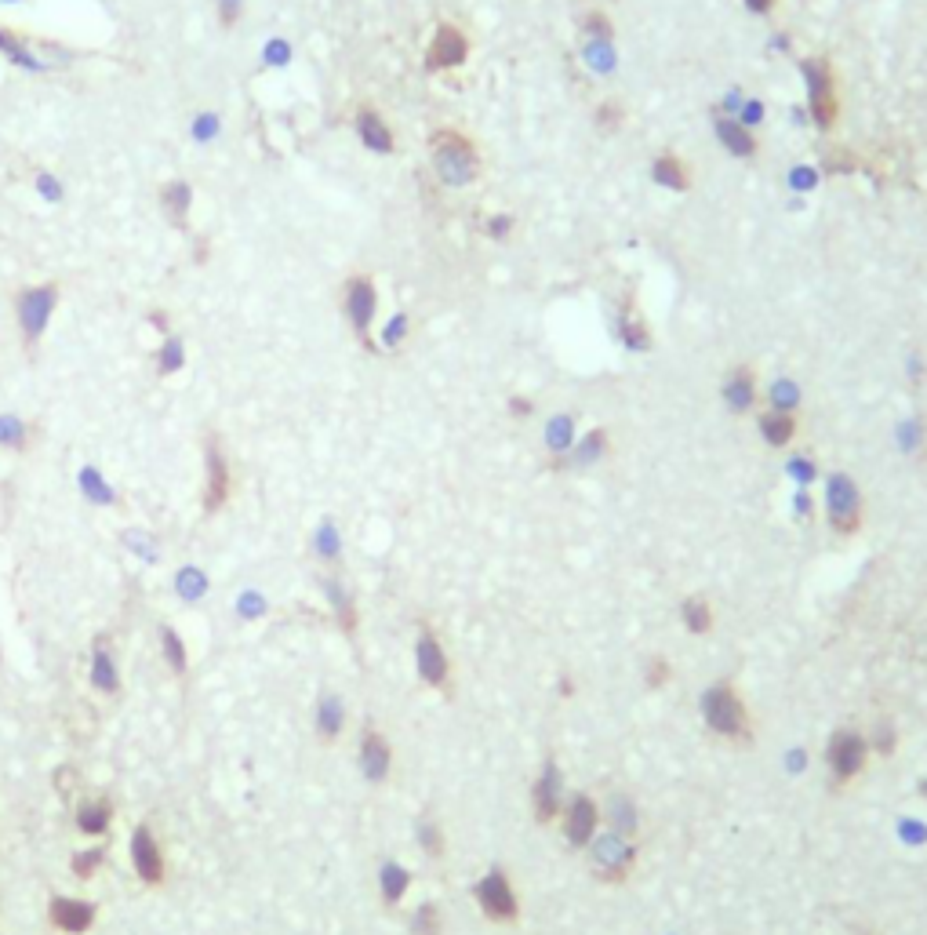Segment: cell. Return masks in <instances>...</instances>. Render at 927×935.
Here are the masks:
<instances>
[{
    "instance_id": "obj_31",
    "label": "cell",
    "mask_w": 927,
    "mask_h": 935,
    "mask_svg": "<svg viewBox=\"0 0 927 935\" xmlns=\"http://www.w3.org/2000/svg\"><path fill=\"white\" fill-rule=\"evenodd\" d=\"M324 590H328V601H331V608H335L339 626L346 634H357V604L346 594V586H342L339 579H324Z\"/></svg>"
},
{
    "instance_id": "obj_7",
    "label": "cell",
    "mask_w": 927,
    "mask_h": 935,
    "mask_svg": "<svg viewBox=\"0 0 927 935\" xmlns=\"http://www.w3.org/2000/svg\"><path fill=\"white\" fill-rule=\"evenodd\" d=\"M473 903L480 906V914L488 917L491 925H517L520 921V895L513 888V877L499 866H491L488 874L477 877Z\"/></svg>"
},
{
    "instance_id": "obj_11",
    "label": "cell",
    "mask_w": 927,
    "mask_h": 935,
    "mask_svg": "<svg viewBox=\"0 0 927 935\" xmlns=\"http://www.w3.org/2000/svg\"><path fill=\"white\" fill-rule=\"evenodd\" d=\"M557 823H560V834H564V841H568L571 848H589L593 837L600 834L604 815H600V805L593 801V794L579 790V794H571L568 801H564Z\"/></svg>"
},
{
    "instance_id": "obj_18",
    "label": "cell",
    "mask_w": 927,
    "mask_h": 935,
    "mask_svg": "<svg viewBox=\"0 0 927 935\" xmlns=\"http://www.w3.org/2000/svg\"><path fill=\"white\" fill-rule=\"evenodd\" d=\"M720 397H724V404H728L735 415L753 412V408H757V401H760L757 372H753L749 364H735V368L724 375V383H720Z\"/></svg>"
},
{
    "instance_id": "obj_21",
    "label": "cell",
    "mask_w": 927,
    "mask_h": 935,
    "mask_svg": "<svg viewBox=\"0 0 927 935\" xmlns=\"http://www.w3.org/2000/svg\"><path fill=\"white\" fill-rule=\"evenodd\" d=\"M757 430H760V441L768 444V448H789V444L797 441L800 419H797V412H778V408H768V412H760Z\"/></svg>"
},
{
    "instance_id": "obj_35",
    "label": "cell",
    "mask_w": 927,
    "mask_h": 935,
    "mask_svg": "<svg viewBox=\"0 0 927 935\" xmlns=\"http://www.w3.org/2000/svg\"><path fill=\"white\" fill-rule=\"evenodd\" d=\"M575 423H571V415H557L553 423H549V433H546V441H549V452L553 455H560L564 463H568V452L575 448Z\"/></svg>"
},
{
    "instance_id": "obj_39",
    "label": "cell",
    "mask_w": 927,
    "mask_h": 935,
    "mask_svg": "<svg viewBox=\"0 0 927 935\" xmlns=\"http://www.w3.org/2000/svg\"><path fill=\"white\" fill-rule=\"evenodd\" d=\"M186 364V346H182V339H164V346H160V353H157V372L160 375H175Z\"/></svg>"
},
{
    "instance_id": "obj_52",
    "label": "cell",
    "mask_w": 927,
    "mask_h": 935,
    "mask_svg": "<svg viewBox=\"0 0 927 935\" xmlns=\"http://www.w3.org/2000/svg\"><path fill=\"white\" fill-rule=\"evenodd\" d=\"M822 164H826V171H833V175H837V171H851V168H855V157H851L848 150H833V153H826V161H822Z\"/></svg>"
},
{
    "instance_id": "obj_23",
    "label": "cell",
    "mask_w": 927,
    "mask_h": 935,
    "mask_svg": "<svg viewBox=\"0 0 927 935\" xmlns=\"http://www.w3.org/2000/svg\"><path fill=\"white\" fill-rule=\"evenodd\" d=\"M717 135H720V142H724V150L742 157V161H749V157L760 153V139L753 135V128L735 121V117H717Z\"/></svg>"
},
{
    "instance_id": "obj_41",
    "label": "cell",
    "mask_w": 927,
    "mask_h": 935,
    "mask_svg": "<svg viewBox=\"0 0 927 935\" xmlns=\"http://www.w3.org/2000/svg\"><path fill=\"white\" fill-rule=\"evenodd\" d=\"M26 437H30V433H26V426H22L15 415H0V444H4V448L22 452V448H26Z\"/></svg>"
},
{
    "instance_id": "obj_53",
    "label": "cell",
    "mask_w": 927,
    "mask_h": 935,
    "mask_svg": "<svg viewBox=\"0 0 927 935\" xmlns=\"http://www.w3.org/2000/svg\"><path fill=\"white\" fill-rule=\"evenodd\" d=\"M182 586H186V597H197L200 590H204V586H208V583H204V575L186 572V575H182Z\"/></svg>"
},
{
    "instance_id": "obj_4",
    "label": "cell",
    "mask_w": 927,
    "mask_h": 935,
    "mask_svg": "<svg viewBox=\"0 0 927 935\" xmlns=\"http://www.w3.org/2000/svg\"><path fill=\"white\" fill-rule=\"evenodd\" d=\"M869 754H873V750H869L866 732H858V728H837V732L826 739L829 783L837 786V790H848L858 775L866 772Z\"/></svg>"
},
{
    "instance_id": "obj_5",
    "label": "cell",
    "mask_w": 927,
    "mask_h": 935,
    "mask_svg": "<svg viewBox=\"0 0 927 935\" xmlns=\"http://www.w3.org/2000/svg\"><path fill=\"white\" fill-rule=\"evenodd\" d=\"M59 299H62L59 281L33 284V288H22V292L15 295V321H19L26 350H37V342L48 332L51 313L59 310Z\"/></svg>"
},
{
    "instance_id": "obj_3",
    "label": "cell",
    "mask_w": 927,
    "mask_h": 935,
    "mask_svg": "<svg viewBox=\"0 0 927 935\" xmlns=\"http://www.w3.org/2000/svg\"><path fill=\"white\" fill-rule=\"evenodd\" d=\"M826 521L840 539H851V535L862 532V524H866V495H862V488H858L851 473L837 470L826 477Z\"/></svg>"
},
{
    "instance_id": "obj_49",
    "label": "cell",
    "mask_w": 927,
    "mask_h": 935,
    "mask_svg": "<svg viewBox=\"0 0 927 935\" xmlns=\"http://www.w3.org/2000/svg\"><path fill=\"white\" fill-rule=\"evenodd\" d=\"M404 335H408V313H397V317H393V321L386 324V332H382V342H386V346H397V342L404 339Z\"/></svg>"
},
{
    "instance_id": "obj_10",
    "label": "cell",
    "mask_w": 927,
    "mask_h": 935,
    "mask_svg": "<svg viewBox=\"0 0 927 935\" xmlns=\"http://www.w3.org/2000/svg\"><path fill=\"white\" fill-rule=\"evenodd\" d=\"M415 670H419V681L433 692H451V677H455V666L448 659V648L437 637L433 626L422 623L419 637H415Z\"/></svg>"
},
{
    "instance_id": "obj_28",
    "label": "cell",
    "mask_w": 927,
    "mask_h": 935,
    "mask_svg": "<svg viewBox=\"0 0 927 935\" xmlns=\"http://www.w3.org/2000/svg\"><path fill=\"white\" fill-rule=\"evenodd\" d=\"M346 728V706H342L339 695H324L317 703V735L320 743H335Z\"/></svg>"
},
{
    "instance_id": "obj_43",
    "label": "cell",
    "mask_w": 927,
    "mask_h": 935,
    "mask_svg": "<svg viewBox=\"0 0 927 935\" xmlns=\"http://www.w3.org/2000/svg\"><path fill=\"white\" fill-rule=\"evenodd\" d=\"M768 397H771V408H778V412H797V404H800V390L793 383H775L768 390Z\"/></svg>"
},
{
    "instance_id": "obj_46",
    "label": "cell",
    "mask_w": 927,
    "mask_h": 935,
    "mask_svg": "<svg viewBox=\"0 0 927 935\" xmlns=\"http://www.w3.org/2000/svg\"><path fill=\"white\" fill-rule=\"evenodd\" d=\"M102 859H106V852L102 848H91V852H77L73 855V874L77 877H91L95 870L102 866Z\"/></svg>"
},
{
    "instance_id": "obj_1",
    "label": "cell",
    "mask_w": 927,
    "mask_h": 935,
    "mask_svg": "<svg viewBox=\"0 0 927 935\" xmlns=\"http://www.w3.org/2000/svg\"><path fill=\"white\" fill-rule=\"evenodd\" d=\"M698 710H702V724L713 735L728 739V743H753V717H749L746 695L731 681L709 684L698 699Z\"/></svg>"
},
{
    "instance_id": "obj_8",
    "label": "cell",
    "mask_w": 927,
    "mask_h": 935,
    "mask_svg": "<svg viewBox=\"0 0 927 935\" xmlns=\"http://www.w3.org/2000/svg\"><path fill=\"white\" fill-rule=\"evenodd\" d=\"M586 852H589V870H593V877L604 881V885H622V881L633 874V866H637V845H633L629 837L615 834V830L593 837V845H589Z\"/></svg>"
},
{
    "instance_id": "obj_2",
    "label": "cell",
    "mask_w": 927,
    "mask_h": 935,
    "mask_svg": "<svg viewBox=\"0 0 927 935\" xmlns=\"http://www.w3.org/2000/svg\"><path fill=\"white\" fill-rule=\"evenodd\" d=\"M429 161L444 186H469L480 179V168H484L477 142L459 128H437L429 135Z\"/></svg>"
},
{
    "instance_id": "obj_45",
    "label": "cell",
    "mask_w": 927,
    "mask_h": 935,
    "mask_svg": "<svg viewBox=\"0 0 927 935\" xmlns=\"http://www.w3.org/2000/svg\"><path fill=\"white\" fill-rule=\"evenodd\" d=\"M80 484H84V495H88V499H95V503H113V492L106 488V481H102L95 470L80 473Z\"/></svg>"
},
{
    "instance_id": "obj_24",
    "label": "cell",
    "mask_w": 927,
    "mask_h": 935,
    "mask_svg": "<svg viewBox=\"0 0 927 935\" xmlns=\"http://www.w3.org/2000/svg\"><path fill=\"white\" fill-rule=\"evenodd\" d=\"M680 623H684L688 634L706 637V634H713V626H717V608H713V601H709L706 594H691L680 604Z\"/></svg>"
},
{
    "instance_id": "obj_38",
    "label": "cell",
    "mask_w": 927,
    "mask_h": 935,
    "mask_svg": "<svg viewBox=\"0 0 927 935\" xmlns=\"http://www.w3.org/2000/svg\"><path fill=\"white\" fill-rule=\"evenodd\" d=\"M411 935H444V917L437 903H422L411 914Z\"/></svg>"
},
{
    "instance_id": "obj_47",
    "label": "cell",
    "mask_w": 927,
    "mask_h": 935,
    "mask_svg": "<svg viewBox=\"0 0 927 935\" xmlns=\"http://www.w3.org/2000/svg\"><path fill=\"white\" fill-rule=\"evenodd\" d=\"M215 8H219V26L222 30H233L240 22V8H244V0H215Z\"/></svg>"
},
{
    "instance_id": "obj_51",
    "label": "cell",
    "mask_w": 927,
    "mask_h": 935,
    "mask_svg": "<svg viewBox=\"0 0 927 935\" xmlns=\"http://www.w3.org/2000/svg\"><path fill=\"white\" fill-rule=\"evenodd\" d=\"M262 62H266V66H284V62H291V48L284 41H270V44H266V55H262Z\"/></svg>"
},
{
    "instance_id": "obj_32",
    "label": "cell",
    "mask_w": 927,
    "mask_h": 935,
    "mask_svg": "<svg viewBox=\"0 0 927 935\" xmlns=\"http://www.w3.org/2000/svg\"><path fill=\"white\" fill-rule=\"evenodd\" d=\"M618 339L626 342L629 350H651V328L640 321L637 310L618 313Z\"/></svg>"
},
{
    "instance_id": "obj_56",
    "label": "cell",
    "mask_w": 927,
    "mask_h": 935,
    "mask_svg": "<svg viewBox=\"0 0 927 935\" xmlns=\"http://www.w3.org/2000/svg\"><path fill=\"white\" fill-rule=\"evenodd\" d=\"M4 4H11V0H4Z\"/></svg>"
},
{
    "instance_id": "obj_16",
    "label": "cell",
    "mask_w": 927,
    "mask_h": 935,
    "mask_svg": "<svg viewBox=\"0 0 927 935\" xmlns=\"http://www.w3.org/2000/svg\"><path fill=\"white\" fill-rule=\"evenodd\" d=\"M357 761H360V772H364V779L368 783H386L389 775H393V746H389L386 732H379L375 724H368L364 732H360V746H357Z\"/></svg>"
},
{
    "instance_id": "obj_34",
    "label": "cell",
    "mask_w": 927,
    "mask_h": 935,
    "mask_svg": "<svg viewBox=\"0 0 927 935\" xmlns=\"http://www.w3.org/2000/svg\"><path fill=\"white\" fill-rule=\"evenodd\" d=\"M160 648H164V659H168L171 674H186L190 670V655H186V641H182L171 626H160Z\"/></svg>"
},
{
    "instance_id": "obj_36",
    "label": "cell",
    "mask_w": 927,
    "mask_h": 935,
    "mask_svg": "<svg viewBox=\"0 0 927 935\" xmlns=\"http://www.w3.org/2000/svg\"><path fill=\"white\" fill-rule=\"evenodd\" d=\"M419 845L433 863L444 859V852H448V837H444V826H440L437 819H422L419 823Z\"/></svg>"
},
{
    "instance_id": "obj_55",
    "label": "cell",
    "mask_w": 927,
    "mask_h": 935,
    "mask_svg": "<svg viewBox=\"0 0 927 935\" xmlns=\"http://www.w3.org/2000/svg\"><path fill=\"white\" fill-rule=\"evenodd\" d=\"M506 226H513V219H506V215L491 219V233H495V237H502V233H506Z\"/></svg>"
},
{
    "instance_id": "obj_6",
    "label": "cell",
    "mask_w": 927,
    "mask_h": 935,
    "mask_svg": "<svg viewBox=\"0 0 927 935\" xmlns=\"http://www.w3.org/2000/svg\"><path fill=\"white\" fill-rule=\"evenodd\" d=\"M804 84H808V110L818 131H833L840 121V99H837V70L829 59H804L800 62Z\"/></svg>"
},
{
    "instance_id": "obj_13",
    "label": "cell",
    "mask_w": 927,
    "mask_h": 935,
    "mask_svg": "<svg viewBox=\"0 0 927 935\" xmlns=\"http://www.w3.org/2000/svg\"><path fill=\"white\" fill-rule=\"evenodd\" d=\"M564 775H560V765L553 757H546L531 783V815L539 826H553L560 819V808H564Z\"/></svg>"
},
{
    "instance_id": "obj_40",
    "label": "cell",
    "mask_w": 927,
    "mask_h": 935,
    "mask_svg": "<svg viewBox=\"0 0 927 935\" xmlns=\"http://www.w3.org/2000/svg\"><path fill=\"white\" fill-rule=\"evenodd\" d=\"M866 739H869V750L880 757H891L898 750V732H895V724H888V721H877L873 735H866Z\"/></svg>"
},
{
    "instance_id": "obj_22",
    "label": "cell",
    "mask_w": 927,
    "mask_h": 935,
    "mask_svg": "<svg viewBox=\"0 0 927 935\" xmlns=\"http://www.w3.org/2000/svg\"><path fill=\"white\" fill-rule=\"evenodd\" d=\"M651 182L655 186H662V190H673V193H684L691 190V164L684 161V157H677V153H658L655 161H651Z\"/></svg>"
},
{
    "instance_id": "obj_54",
    "label": "cell",
    "mask_w": 927,
    "mask_h": 935,
    "mask_svg": "<svg viewBox=\"0 0 927 935\" xmlns=\"http://www.w3.org/2000/svg\"><path fill=\"white\" fill-rule=\"evenodd\" d=\"M746 8L753 11V15H771V11L778 8V0H746Z\"/></svg>"
},
{
    "instance_id": "obj_37",
    "label": "cell",
    "mask_w": 927,
    "mask_h": 935,
    "mask_svg": "<svg viewBox=\"0 0 927 935\" xmlns=\"http://www.w3.org/2000/svg\"><path fill=\"white\" fill-rule=\"evenodd\" d=\"M579 22H582V30H586L589 44H611V37H615V30H611V19L600 8H582Z\"/></svg>"
},
{
    "instance_id": "obj_44",
    "label": "cell",
    "mask_w": 927,
    "mask_h": 935,
    "mask_svg": "<svg viewBox=\"0 0 927 935\" xmlns=\"http://www.w3.org/2000/svg\"><path fill=\"white\" fill-rule=\"evenodd\" d=\"M622 124H626V110H622L618 102H604V106L597 110V128H600V131H608V135H615V131L622 128Z\"/></svg>"
},
{
    "instance_id": "obj_30",
    "label": "cell",
    "mask_w": 927,
    "mask_h": 935,
    "mask_svg": "<svg viewBox=\"0 0 927 935\" xmlns=\"http://www.w3.org/2000/svg\"><path fill=\"white\" fill-rule=\"evenodd\" d=\"M113 823V801H106V797H95V801H88V805H80L77 812V830L80 834H91L99 837L106 834Z\"/></svg>"
},
{
    "instance_id": "obj_27",
    "label": "cell",
    "mask_w": 927,
    "mask_h": 935,
    "mask_svg": "<svg viewBox=\"0 0 927 935\" xmlns=\"http://www.w3.org/2000/svg\"><path fill=\"white\" fill-rule=\"evenodd\" d=\"M160 204H164V215H168L171 226H179V230H186V222H190V204H193V186L190 182H168L164 190H160Z\"/></svg>"
},
{
    "instance_id": "obj_17",
    "label": "cell",
    "mask_w": 927,
    "mask_h": 935,
    "mask_svg": "<svg viewBox=\"0 0 927 935\" xmlns=\"http://www.w3.org/2000/svg\"><path fill=\"white\" fill-rule=\"evenodd\" d=\"M99 906L88 899H73V895H55L48 903V921L62 935H88L95 928Z\"/></svg>"
},
{
    "instance_id": "obj_9",
    "label": "cell",
    "mask_w": 927,
    "mask_h": 935,
    "mask_svg": "<svg viewBox=\"0 0 927 935\" xmlns=\"http://www.w3.org/2000/svg\"><path fill=\"white\" fill-rule=\"evenodd\" d=\"M342 313H346L349 328L357 332V339L371 346V324H375V313H379V288H375L368 273L346 277V284H342Z\"/></svg>"
},
{
    "instance_id": "obj_19",
    "label": "cell",
    "mask_w": 927,
    "mask_h": 935,
    "mask_svg": "<svg viewBox=\"0 0 927 935\" xmlns=\"http://www.w3.org/2000/svg\"><path fill=\"white\" fill-rule=\"evenodd\" d=\"M353 128H357V139L364 142L371 153H393L397 150L393 128H389L386 117H382L375 106H360V110L353 113Z\"/></svg>"
},
{
    "instance_id": "obj_26",
    "label": "cell",
    "mask_w": 927,
    "mask_h": 935,
    "mask_svg": "<svg viewBox=\"0 0 927 935\" xmlns=\"http://www.w3.org/2000/svg\"><path fill=\"white\" fill-rule=\"evenodd\" d=\"M600 815H604V823L615 830V834H622V837H637V830H640V815H637V805H633V797H626V794H615L608 801V808H600Z\"/></svg>"
},
{
    "instance_id": "obj_48",
    "label": "cell",
    "mask_w": 927,
    "mask_h": 935,
    "mask_svg": "<svg viewBox=\"0 0 927 935\" xmlns=\"http://www.w3.org/2000/svg\"><path fill=\"white\" fill-rule=\"evenodd\" d=\"M37 193L44 201H62V182L51 171H37Z\"/></svg>"
},
{
    "instance_id": "obj_14",
    "label": "cell",
    "mask_w": 927,
    "mask_h": 935,
    "mask_svg": "<svg viewBox=\"0 0 927 935\" xmlns=\"http://www.w3.org/2000/svg\"><path fill=\"white\" fill-rule=\"evenodd\" d=\"M466 59H469L466 30L455 26V22H437V30H433V37H429V44H426V70L451 73V70H459V66H466Z\"/></svg>"
},
{
    "instance_id": "obj_29",
    "label": "cell",
    "mask_w": 927,
    "mask_h": 935,
    "mask_svg": "<svg viewBox=\"0 0 927 935\" xmlns=\"http://www.w3.org/2000/svg\"><path fill=\"white\" fill-rule=\"evenodd\" d=\"M411 888V870L400 863H382L379 870V895L386 906H400Z\"/></svg>"
},
{
    "instance_id": "obj_25",
    "label": "cell",
    "mask_w": 927,
    "mask_h": 935,
    "mask_svg": "<svg viewBox=\"0 0 927 935\" xmlns=\"http://www.w3.org/2000/svg\"><path fill=\"white\" fill-rule=\"evenodd\" d=\"M0 55H4L11 66H19V70H30V73L48 70V62L40 59L37 51L30 48V41L15 30H0Z\"/></svg>"
},
{
    "instance_id": "obj_33",
    "label": "cell",
    "mask_w": 927,
    "mask_h": 935,
    "mask_svg": "<svg viewBox=\"0 0 927 935\" xmlns=\"http://www.w3.org/2000/svg\"><path fill=\"white\" fill-rule=\"evenodd\" d=\"M608 448H611L608 430H589L586 437H582V441L568 452V459H571V463H579V466L600 463V459L608 455Z\"/></svg>"
},
{
    "instance_id": "obj_15",
    "label": "cell",
    "mask_w": 927,
    "mask_h": 935,
    "mask_svg": "<svg viewBox=\"0 0 927 935\" xmlns=\"http://www.w3.org/2000/svg\"><path fill=\"white\" fill-rule=\"evenodd\" d=\"M131 866H135L142 885L150 888H160L168 877V859H164V848H160L150 823H139L131 834Z\"/></svg>"
},
{
    "instance_id": "obj_42",
    "label": "cell",
    "mask_w": 927,
    "mask_h": 935,
    "mask_svg": "<svg viewBox=\"0 0 927 935\" xmlns=\"http://www.w3.org/2000/svg\"><path fill=\"white\" fill-rule=\"evenodd\" d=\"M644 681H648V688H666L673 681V666H669L666 655H651L644 663Z\"/></svg>"
},
{
    "instance_id": "obj_20",
    "label": "cell",
    "mask_w": 927,
    "mask_h": 935,
    "mask_svg": "<svg viewBox=\"0 0 927 935\" xmlns=\"http://www.w3.org/2000/svg\"><path fill=\"white\" fill-rule=\"evenodd\" d=\"M91 684H95V692H102V695L120 692V666H117V655H113V644L106 634L95 637V648H91Z\"/></svg>"
},
{
    "instance_id": "obj_50",
    "label": "cell",
    "mask_w": 927,
    "mask_h": 935,
    "mask_svg": "<svg viewBox=\"0 0 927 935\" xmlns=\"http://www.w3.org/2000/svg\"><path fill=\"white\" fill-rule=\"evenodd\" d=\"M215 131H219V117H215V113H200L197 121H193V135H197V142H208Z\"/></svg>"
},
{
    "instance_id": "obj_12",
    "label": "cell",
    "mask_w": 927,
    "mask_h": 935,
    "mask_svg": "<svg viewBox=\"0 0 927 935\" xmlns=\"http://www.w3.org/2000/svg\"><path fill=\"white\" fill-rule=\"evenodd\" d=\"M230 495H233L230 459L222 452L219 437H208V444H204V495H200V503H204L208 513H219L222 506L230 503Z\"/></svg>"
}]
</instances>
